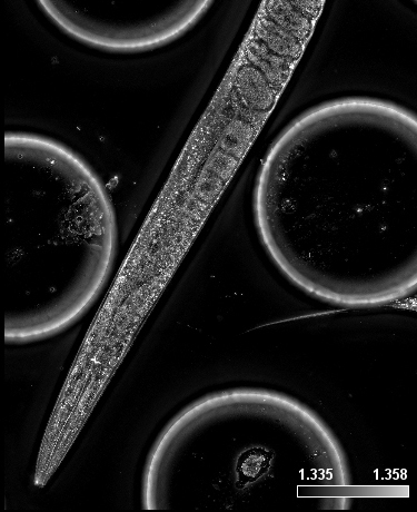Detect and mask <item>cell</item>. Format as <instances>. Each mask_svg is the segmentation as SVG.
Instances as JSON below:
<instances>
[{"instance_id":"obj_2","label":"cell","mask_w":417,"mask_h":512,"mask_svg":"<svg viewBox=\"0 0 417 512\" xmlns=\"http://www.w3.org/2000/svg\"><path fill=\"white\" fill-rule=\"evenodd\" d=\"M5 198L15 327L59 328L88 308L111 272L118 241L112 200L76 152L22 132L6 135Z\"/></svg>"},{"instance_id":"obj_1","label":"cell","mask_w":417,"mask_h":512,"mask_svg":"<svg viewBox=\"0 0 417 512\" xmlns=\"http://www.w3.org/2000/svg\"><path fill=\"white\" fill-rule=\"evenodd\" d=\"M415 170L413 113L372 98L316 106L266 155L256 183L278 194L258 192V234L285 270L299 255L415 252Z\"/></svg>"}]
</instances>
